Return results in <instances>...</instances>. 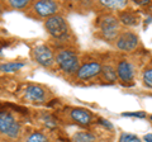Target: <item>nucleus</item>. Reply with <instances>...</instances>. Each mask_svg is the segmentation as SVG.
Returning <instances> with one entry per match:
<instances>
[{
  "label": "nucleus",
  "mask_w": 152,
  "mask_h": 142,
  "mask_svg": "<svg viewBox=\"0 0 152 142\" xmlns=\"http://www.w3.org/2000/svg\"><path fill=\"white\" fill-rule=\"evenodd\" d=\"M26 142H50V141L46 135L41 133V132H34V133H32L28 137Z\"/></svg>",
  "instance_id": "f3484780"
},
{
  "label": "nucleus",
  "mask_w": 152,
  "mask_h": 142,
  "mask_svg": "<svg viewBox=\"0 0 152 142\" xmlns=\"http://www.w3.org/2000/svg\"><path fill=\"white\" fill-rule=\"evenodd\" d=\"M117 76L119 78L123 83H131L134 78V69L133 65L127 60H122L118 62L117 66Z\"/></svg>",
  "instance_id": "1a4fd4ad"
},
{
  "label": "nucleus",
  "mask_w": 152,
  "mask_h": 142,
  "mask_svg": "<svg viewBox=\"0 0 152 142\" xmlns=\"http://www.w3.org/2000/svg\"><path fill=\"white\" fill-rule=\"evenodd\" d=\"M33 10L41 18H50L52 15H56L58 12V4L55 1H50V0H41L33 4Z\"/></svg>",
  "instance_id": "423d86ee"
},
{
  "label": "nucleus",
  "mask_w": 152,
  "mask_h": 142,
  "mask_svg": "<svg viewBox=\"0 0 152 142\" xmlns=\"http://www.w3.org/2000/svg\"><path fill=\"white\" fill-rule=\"evenodd\" d=\"M23 66H24L23 62H4L0 64V71L1 72H15Z\"/></svg>",
  "instance_id": "2eb2a0df"
},
{
  "label": "nucleus",
  "mask_w": 152,
  "mask_h": 142,
  "mask_svg": "<svg viewBox=\"0 0 152 142\" xmlns=\"http://www.w3.org/2000/svg\"><path fill=\"white\" fill-rule=\"evenodd\" d=\"M100 4L103 7L109 8V9H114V10H121L127 7V1L124 0H100Z\"/></svg>",
  "instance_id": "4468645a"
},
{
  "label": "nucleus",
  "mask_w": 152,
  "mask_h": 142,
  "mask_svg": "<svg viewBox=\"0 0 152 142\" xmlns=\"http://www.w3.org/2000/svg\"><path fill=\"white\" fill-rule=\"evenodd\" d=\"M138 45V36L133 32H122L117 37V47L121 51H133Z\"/></svg>",
  "instance_id": "6e6552de"
},
{
  "label": "nucleus",
  "mask_w": 152,
  "mask_h": 142,
  "mask_svg": "<svg viewBox=\"0 0 152 142\" xmlns=\"http://www.w3.org/2000/svg\"><path fill=\"white\" fill-rule=\"evenodd\" d=\"M100 31L103 33L104 38L108 41H114L118 37V31H119V20L114 15H104L100 23H99Z\"/></svg>",
  "instance_id": "20e7f679"
},
{
  "label": "nucleus",
  "mask_w": 152,
  "mask_h": 142,
  "mask_svg": "<svg viewBox=\"0 0 152 142\" xmlns=\"http://www.w3.org/2000/svg\"><path fill=\"white\" fill-rule=\"evenodd\" d=\"M56 142H62V141H56Z\"/></svg>",
  "instance_id": "bb28decb"
},
{
  "label": "nucleus",
  "mask_w": 152,
  "mask_h": 142,
  "mask_svg": "<svg viewBox=\"0 0 152 142\" xmlns=\"http://www.w3.org/2000/svg\"><path fill=\"white\" fill-rule=\"evenodd\" d=\"M118 142H141V138L132 133H122Z\"/></svg>",
  "instance_id": "6ab92c4d"
},
{
  "label": "nucleus",
  "mask_w": 152,
  "mask_h": 142,
  "mask_svg": "<svg viewBox=\"0 0 152 142\" xmlns=\"http://www.w3.org/2000/svg\"><path fill=\"white\" fill-rule=\"evenodd\" d=\"M0 133L5 135L9 138H17L20 133V124L10 113H0Z\"/></svg>",
  "instance_id": "7ed1b4c3"
},
{
  "label": "nucleus",
  "mask_w": 152,
  "mask_h": 142,
  "mask_svg": "<svg viewBox=\"0 0 152 142\" xmlns=\"http://www.w3.org/2000/svg\"><path fill=\"white\" fill-rule=\"evenodd\" d=\"M45 27L47 32L56 40H65L70 34V28L67 22L65 20V18L57 15V14L47 18L45 22Z\"/></svg>",
  "instance_id": "f257e3e1"
},
{
  "label": "nucleus",
  "mask_w": 152,
  "mask_h": 142,
  "mask_svg": "<svg viewBox=\"0 0 152 142\" xmlns=\"http://www.w3.org/2000/svg\"><path fill=\"white\" fill-rule=\"evenodd\" d=\"M26 98L31 102L34 103H42L46 100L47 98V93L41 85H28L26 89Z\"/></svg>",
  "instance_id": "9d476101"
},
{
  "label": "nucleus",
  "mask_w": 152,
  "mask_h": 142,
  "mask_svg": "<svg viewBox=\"0 0 152 142\" xmlns=\"http://www.w3.org/2000/svg\"><path fill=\"white\" fill-rule=\"evenodd\" d=\"M55 61L58 65V67L66 74H74L77 72L80 67L79 57L74 51L71 50H62L56 55Z\"/></svg>",
  "instance_id": "f03ea898"
},
{
  "label": "nucleus",
  "mask_w": 152,
  "mask_h": 142,
  "mask_svg": "<svg viewBox=\"0 0 152 142\" xmlns=\"http://www.w3.org/2000/svg\"><path fill=\"white\" fill-rule=\"evenodd\" d=\"M72 142H95V136L89 132H77L74 135Z\"/></svg>",
  "instance_id": "dca6fc26"
},
{
  "label": "nucleus",
  "mask_w": 152,
  "mask_h": 142,
  "mask_svg": "<svg viewBox=\"0 0 152 142\" xmlns=\"http://www.w3.org/2000/svg\"><path fill=\"white\" fill-rule=\"evenodd\" d=\"M43 121L46 122V126L47 127H50V128H55V127L57 126V123H56V121L52 118L51 116H48V114H46V116H43Z\"/></svg>",
  "instance_id": "412c9836"
},
{
  "label": "nucleus",
  "mask_w": 152,
  "mask_h": 142,
  "mask_svg": "<svg viewBox=\"0 0 152 142\" xmlns=\"http://www.w3.org/2000/svg\"><path fill=\"white\" fill-rule=\"evenodd\" d=\"M143 83L147 88L152 89V67L145 70L143 72Z\"/></svg>",
  "instance_id": "aec40b11"
},
{
  "label": "nucleus",
  "mask_w": 152,
  "mask_h": 142,
  "mask_svg": "<svg viewBox=\"0 0 152 142\" xmlns=\"http://www.w3.org/2000/svg\"><path fill=\"white\" fill-rule=\"evenodd\" d=\"M99 122H100V124H102V126L107 127V128H109V130H112V128H113V126L110 124V122L107 121V119H103V118H100V119H99Z\"/></svg>",
  "instance_id": "5701e85b"
},
{
  "label": "nucleus",
  "mask_w": 152,
  "mask_h": 142,
  "mask_svg": "<svg viewBox=\"0 0 152 142\" xmlns=\"http://www.w3.org/2000/svg\"><path fill=\"white\" fill-rule=\"evenodd\" d=\"M70 117L75 123H77L80 126H88L91 123V113L89 111L84 109V108H74L70 112Z\"/></svg>",
  "instance_id": "9b49d317"
},
{
  "label": "nucleus",
  "mask_w": 152,
  "mask_h": 142,
  "mask_svg": "<svg viewBox=\"0 0 152 142\" xmlns=\"http://www.w3.org/2000/svg\"><path fill=\"white\" fill-rule=\"evenodd\" d=\"M102 71V65L98 61H90V62H86L81 65L76 72V76L80 80H89L93 79L95 76H98Z\"/></svg>",
  "instance_id": "0eeeda50"
},
{
  "label": "nucleus",
  "mask_w": 152,
  "mask_h": 142,
  "mask_svg": "<svg viewBox=\"0 0 152 142\" xmlns=\"http://www.w3.org/2000/svg\"><path fill=\"white\" fill-rule=\"evenodd\" d=\"M145 141L146 142H152V135H146L145 136Z\"/></svg>",
  "instance_id": "393cba45"
},
{
  "label": "nucleus",
  "mask_w": 152,
  "mask_h": 142,
  "mask_svg": "<svg viewBox=\"0 0 152 142\" xmlns=\"http://www.w3.org/2000/svg\"><path fill=\"white\" fill-rule=\"evenodd\" d=\"M150 119H151V121H152V116H150Z\"/></svg>",
  "instance_id": "a878e982"
},
{
  "label": "nucleus",
  "mask_w": 152,
  "mask_h": 142,
  "mask_svg": "<svg viewBox=\"0 0 152 142\" xmlns=\"http://www.w3.org/2000/svg\"><path fill=\"white\" fill-rule=\"evenodd\" d=\"M33 57L39 65L45 67H51L55 64V55L48 46L46 45H38L33 48Z\"/></svg>",
  "instance_id": "39448f33"
},
{
  "label": "nucleus",
  "mask_w": 152,
  "mask_h": 142,
  "mask_svg": "<svg viewBox=\"0 0 152 142\" xmlns=\"http://www.w3.org/2000/svg\"><path fill=\"white\" fill-rule=\"evenodd\" d=\"M137 5H147V4H150L148 0H136L134 1Z\"/></svg>",
  "instance_id": "b1692460"
},
{
  "label": "nucleus",
  "mask_w": 152,
  "mask_h": 142,
  "mask_svg": "<svg viewBox=\"0 0 152 142\" xmlns=\"http://www.w3.org/2000/svg\"><path fill=\"white\" fill-rule=\"evenodd\" d=\"M29 4L31 3L28 0H10L9 1V5L13 9H26Z\"/></svg>",
  "instance_id": "a211bd4d"
},
{
  "label": "nucleus",
  "mask_w": 152,
  "mask_h": 142,
  "mask_svg": "<svg viewBox=\"0 0 152 142\" xmlns=\"http://www.w3.org/2000/svg\"><path fill=\"white\" fill-rule=\"evenodd\" d=\"M102 76L104 80H107L108 83H115L117 81V71L115 69L110 65H105L102 66V71H100Z\"/></svg>",
  "instance_id": "ddd939ff"
},
{
  "label": "nucleus",
  "mask_w": 152,
  "mask_h": 142,
  "mask_svg": "<svg viewBox=\"0 0 152 142\" xmlns=\"http://www.w3.org/2000/svg\"><path fill=\"white\" fill-rule=\"evenodd\" d=\"M118 20H119L121 23H123L124 26L133 27V26H137L140 23V18L136 13H133V12H122L119 14Z\"/></svg>",
  "instance_id": "f8f14e48"
},
{
  "label": "nucleus",
  "mask_w": 152,
  "mask_h": 142,
  "mask_svg": "<svg viewBox=\"0 0 152 142\" xmlns=\"http://www.w3.org/2000/svg\"><path fill=\"white\" fill-rule=\"evenodd\" d=\"M124 117H137V118H145L147 114L145 112H126L123 113Z\"/></svg>",
  "instance_id": "4be33fe9"
}]
</instances>
